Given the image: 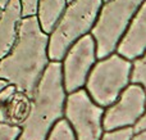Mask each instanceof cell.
Returning <instances> with one entry per match:
<instances>
[{
    "instance_id": "6da1fadb",
    "label": "cell",
    "mask_w": 146,
    "mask_h": 140,
    "mask_svg": "<svg viewBox=\"0 0 146 140\" xmlns=\"http://www.w3.org/2000/svg\"><path fill=\"white\" fill-rule=\"evenodd\" d=\"M49 37L37 15L23 18L12 51L0 61V80L32 99L49 63Z\"/></svg>"
},
{
    "instance_id": "7a4b0ae2",
    "label": "cell",
    "mask_w": 146,
    "mask_h": 140,
    "mask_svg": "<svg viewBox=\"0 0 146 140\" xmlns=\"http://www.w3.org/2000/svg\"><path fill=\"white\" fill-rule=\"evenodd\" d=\"M62 62H50L32 97L31 112L17 140H46L50 130L64 118L67 100Z\"/></svg>"
},
{
    "instance_id": "3957f363",
    "label": "cell",
    "mask_w": 146,
    "mask_h": 140,
    "mask_svg": "<svg viewBox=\"0 0 146 140\" xmlns=\"http://www.w3.org/2000/svg\"><path fill=\"white\" fill-rule=\"evenodd\" d=\"M104 0H73L67 7L49 37L50 62H62L69 48L91 33Z\"/></svg>"
},
{
    "instance_id": "277c9868",
    "label": "cell",
    "mask_w": 146,
    "mask_h": 140,
    "mask_svg": "<svg viewBox=\"0 0 146 140\" xmlns=\"http://www.w3.org/2000/svg\"><path fill=\"white\" fill-rule=\"evenodd\" d=\"M145 0H109L99 13L91 35L96 41L98 59L117 53L121 40Z\"/></svg>"
},
{
    "instance_id": "5b68a950",
    "label": "cell",
    "mask_w": 146,
    "mask_h": 140,
    "mask_svg": "<svg viewBox=\"0 0 146 140\" xmlns=\"http://www.w3.org/2000/svg\"><path fill=\"white\" fill-rule=\"evenodd\" d=\"M132 62L118 53L99 59L88 75L86 91L98 105L108 108L131 85Z\"/></svg>"
},
{
    "instance_id": "8992f818",
    "label": "cell",
    "mask_w": 146,
    "mask_h": 140,
    "mask_svg": "<svg viewBox=\"0 0 146 140\" xmlns=\"http://www.w3.org/2000/svg\"><path fill=\"white\" fill-rule=\"evenodd\" d=\"M105 108L98 105L86 89L68 94L64 118L71 123L77 140H101L105 134L103 125Z\"/></svg>"
},
{
    "instance_id": "52a82bcc",
    "label": "cell",
    "mask_w": 146,
    "mask_h": 140,
    "mask_svg": "<svg viewBox=\"0 0 146 140\" xmlns=\"http://www.w3.org/2000/svg\"><path fill=\"white\" fill-rule=\"evenodd\" d=\"M98 62L96 41L91 33L81 37L69 48L63 62V82L67 94L86 86L88 75Z\"/></svg>"
},
{
    "instance_id": "ba28073f",
    "label": "cell",
    "mask_w": 146,
    "mask_h": 140,
    "mask_svg": "<svg viewBox=\"0 0 146 140\" xmlns=\"http://www.w3.org/2000/svg\"><path fill=\"white\" fill-rule=\"evenodd\" d=\"M146 112V91L140 85L131 84L114 104L104 113V130L109 131L135 127Z\"/></svg>"
},
{
    "instance_id": "9c48e42d",
    "label": "cell",
    "mask_w": 146,
    "mask_h": 140,
    "mask_svg": "<svg viewBox=\"0 0 146 140\" xmlns=\"http://www.w3.org/2000/svg\"><path fill=\"white\" fill-rule=\"evenodd\" d=\"M31 105L32 99L9 84L0 91V125L21 127L30 115Z\"/></svg>"
},
{
    "instance_id": "30bf717a",
    "label": "cell",
    "mask_w": 146,
    "mask_h": 140,
    "mask_svg": "<svg viewBox=\"0 0 146 140\" xmlns=\"http://www.w3.org/2000/svg\"><path fill=\"white\" fill-rule=\"evenodd\" d=\"M117 53L131 62L146 53V0L132 19L117 48Z\"/></svg>"
},
{
    "instance_id": "8fae6325",
    "label": "cell",
    "mask_w": 146,
    "mask_h": 140,
    "mask_svg": "<svg viewBox=\"0 0 146 140\" xmlns=\"http://www.w3.org/2000/svg\"><path fill=\"white\" fill-rule=\"evenodd\" d=\"M22 19L21 0H10L0 15V61L12 51L17 41Z\"/></svg>"
},
{
    "instance_id": "7c38bea8",
    "label": "cell",
    "mask_w": 146,
    "mask_h": 140,
    "mask_svg": "<svg viewBox=\"0 0 146 140\" xmlns=\"http://www.w3.org/2000/svg\"><path fill=\"white\" fill-rule=\"evenodd\" d=\"M68 7L67 0H38L37 18L42 31L50 36Z\"/></svg>"
},
{
    "instance_id": "4fadbf2b",
    "label": "cell",
    "mask_w": 146,
    "mask_h": 140,
    "mask_svg": "<svg viewBox=\"0 0 146 140\" xmlns=\"http://www.w3.org/2000/svg\"><path fill=\"white\" fill-rule=\"evenodd\" d=\"M46 140H77V136L71 123L66 118H62L53 126Z\"/></svg>"
},
{
    "instance_id": "5bb4252c",
    "label": "cell",
    "mask_w": 146,
    "mask_h": 140,
    "mask_svg": "<svg viewBox=\"0 0 146 140\" xmlns=\"http://www.w3.org/2000/svg\"><path fill=\"white\" fill-rule=\"evenodd\" d=\"M131 84L140 85L146 91V53L132 62Z\"/></svg>"
},
{
    "instance_id": "9a60e30c",
    "label": "cell",
    "mask_w": 146,
    "mask_h": 140,
    "mask_svg": "<svg viewBox=\"0 0 146 140\" xmlns=\"http://www.w3.org/2000/svg\"><path fill=\"white\" fill-rule=\"evenodd\" d=\"M133 135H135L133 127H128V129H122V130L105 133L101 140H131L133 138Z\"/></svg>"
},
{
    "instance_id": "2e32d148",
    "label": "cell",
    "mask_w": 146,
    "mask_h": 140,
    "mask_svg": "<svg viewBox=\"0 0 146 140\" xmlns=\"http://www.w3.org/2000/svg\"><path fill=\"white\" fill-rule=\"evenodd\" d=\"M22 129L0 125V140H17L21 136Z\"/></svg>"
},
{
    "instance_id": "e0dca14e",
    "label": "cell",
    "mask_w": 146,
    "mask_h": 140,
    "mask_svg": "<svg viewBox=\"0 0 146 140\" xmlns=\"http://www.w3.org/2000/svg\"><path fill=\"white\" fill-rule=\"evenodd\" d=\"M22 3V15L23 18L37 15V3L38 0H21Z\"/></svg>"
},
{
    "instance_id": "ac0fdd59",
    "label": "cell",
    "mask_w": 146,
    "mask_h": 140,
    "mask_svg": "<svg viewBox=\"0 0 146 140\" xmlns=\"http://www.w3.org/2000/svg\"><path fill=\"white\" fill-rule=\"evenodd\" d=\"M135 130V134H139V133H142V131H146V112L145 115L142 116V118L136 123V126L133 127Z\"/></svg>"
},
{
    "instance_id": "d6986e66",
    "label": "cell",
    "mask_w": 146,
    "mask_h": 140,
    "mask_svg": "<svg viewBox=\"0 0 146 140\" xmlns=\"http://www.w3.org/2000/svg\"><path fill=\"white\" fill-rule=\"evenodd\" d=\"M131 140H146V131H142V133H139V134H135L133 138Z\"/></svg>"
},
{
    "instance_id": "ffe728a7",
    "label": "cell",
    "mask_w": 146,
    "mask_h": 140,
    "mask_svg": "<svg viewBox=\"0 0 146 140\" xmlns=\"http://www.w3.org/2000/svg\"><path fill=\"white\" fill-rule=\"evenodd\" d=\"M9 1L10 0H0V8H1L3 10L5 9V7H7L8 4H9Z\"/></svg>"
},
{
    "instance_id": "44dd1931",
    "label": "cell",
    "mask_w": 146,
    "mask_h": 140,
    "mask_svg": "<svg viewBox=\"0 0 146 140\" xmlns=\"http://www.w3.org/2000/svg\"><path fill=\"white\" fill-rule=\"evenodd\" d=\"M8 85H9V84H8L7 81H4V80H0V91H1L4 87H7Z\"/></svg>"
},
{
    "instance_id": "7402d4cb",
    "label": "cell",
    "mask_w": 146,
    "mask_h": 140,
    "mask_svg": "<svg viewBox=\"0 0 146 140\" xmlns=\"http://www.w3.org/2000/svg\"><path fill=\"white\" fill-rule=\"evenodd\" d=\"M67 1H68V4H69V3H72V1H73V0H67Z\"/></svg>"
},
{
    "instance_id": "603a6c76",
    "label": "cell",
    "mask_w": 146,
    "mask_h": 140,
    "mask_svg": "<svg viewBox=\"0 0 146 140\" xmlns=\"http://www.w3.org/2000/svg\"><path fill=\"white\" fill-rule=\"evenodd\" d=\"M105 1H109V0H104V3H105Z\"/></svg>"
}]
</instances>
